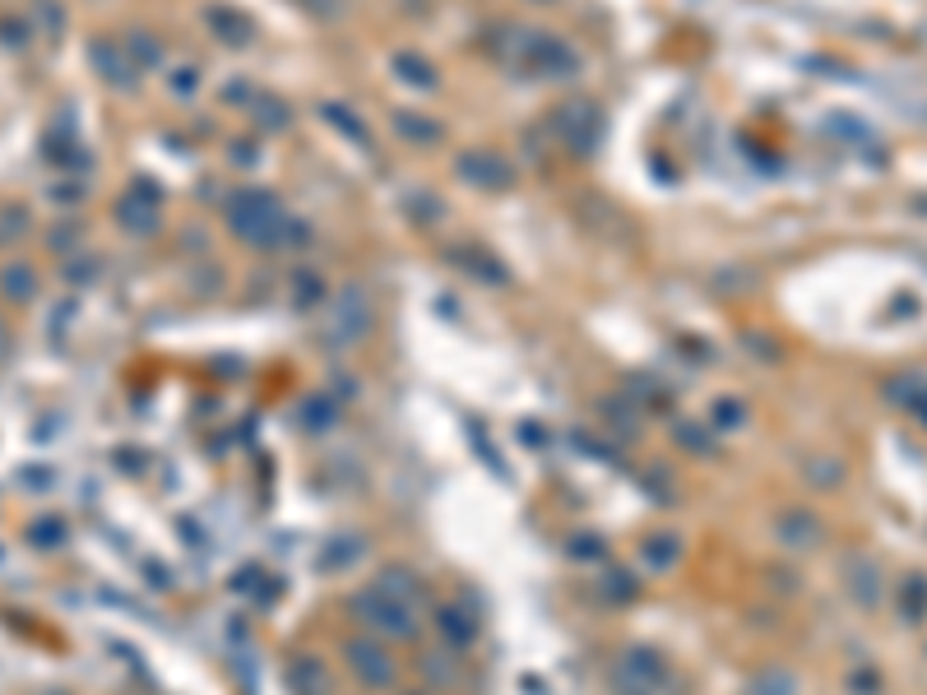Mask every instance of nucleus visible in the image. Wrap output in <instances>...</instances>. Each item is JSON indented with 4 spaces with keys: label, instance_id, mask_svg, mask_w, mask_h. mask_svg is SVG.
<instances>
[{
    "label": "nucleus",
    "instance_id": "6ab92c4d",
    "mask_svg": "<svg viewBox=\"0 0 927 695\" xmlns=\"http://www.w3.org/2000/svg\"><path fill=\"white\" fill-rule=\"evenodd\" d=\"M0 293H6L10 302H33L37 297L33 264H6V269H0Z\"/></svg>",
    "mask_w": 927,
    "mask_h": 695
},
{
    "label": "nucleus",
    "instance_id": "39448f33",
    "mask_svg": "<svg viewBox=\"0 0 927 695\" xmlns=\"http://www.w3.org/2000/svg\"><path fill=\"white\" fill-rule=\"evenodd\" d=\"M668 682H672V667H668V659L659 654V649H649V644L622 649L617 663H613L617 695H659Z\"/></svg>",
    "mask_w": 927,
    "mask_h": 695
},
{
    "label": "nucleus",
    "instance_id": "2eb2a0df",
    "mask_svg": "<svg viewBox=\"0 0 927 695\" xmlns=\"http://www.w3.org/2000/svg\"><path fill=\"white\" fill-rule=\"evenodd\" d=\"M450 260L468 264V274L483 279V283H506V264L496 260V256H487L483 246H455V251H450Z\"/></svg>",
    "mask_w": 927,
    "mask_h": 695
},
{
    "label": "nucleus",
    "instance_id": "4468645a",
    "mask_svg": "<svg viewBox=\"0 0 927 695\" xmlns=\"http://www.w3.org/2000/svg\"><path fill=\"white\" fill-rule=\"evenodd\" d=\"M209 29H214V37H223L228 42V47H241V42H251L256 37V24L251 19H246L241 10H228V6H214L209 14Z\"/></svg>",
    "mask_w": 927,
    "mask_h": 695
},
{
    "label": "nucleus",
    "instance_id": "f3484780",
    "mask_svg": "<svg viewBox=\"0 0 927 695\" xmlns=\"http://www.w3.org/2000/svg\"><path fill=\"white\" fill-rule=\"evenodd\" d=\"M779 537L788 547H817L821 543V524L811 520L807 510H788L784 520H779Z\"/></svg>",
    "mask_w": 927,
    "mask_h": 695
},
{
    "label": "nucleus",
    "instance_id": "f03ea898",
    "mask_svg": "<svg viewBox=\"0 0 927 695\" xmlns=\"http://www.w3.org/2000/svg\"><path fill=\"white\" fill-rule=\"evenodd\" d=\"M376 329V302L362 283H344L338 293L325 297V306L315 311V334L334 348V352H348L357 344H367Z\"/></svg>",
    "mask_w": 927,
    "mask_h": 695
},
{
    "label": "nucleus",
    "instance_id": "f8f14e48",
    "mask_svg": "<svg viewBox=\"0 0 927 695\" xmlns=\"http://www.w3.org/2000/svg\"><path fill=\"white\" fill-rule=\"evenodd\" d=\"M390 75L403 88H413V94H436V88H441V70L422 52H395L390 56Z\"/></svg>",
    "mask_w": 927,
    "mask_h": 695
},
{
    "label": "nucleus",
    "instance_id": "f257e3e1",
    "mask_svg": "<svg viewBox=\"0 0 927 695\" xmlns=\"http://www.w3.org/2000/svg\"><path fill=\"white\" fill-rule=\"evenodd\" d=\"M228 228L256 251H302L311 241V228L283 209L274 191H237L228 199Z\"/></svg>",
    "mask_w": 927,
    "mask_h": 695
},
{
    "label": "nucleus",
    "instance_id": "9d476101",
    "mask_svg": "<svg viewBox=\"0 0 927 695\" xmlns=\"http://www.w3.org/2000/svg\"><path fill=\"white\" fill-rule=\"evenodd\" d=\"M88 61H94V70L103 75L107 88H117V94H130V88H134V61L111 37H94V42H88Z\"/></svg>",
    "mask_w": 927,
    "mask_h": 695
},
{
    "label": "nucleus",
    "instance_id": "b1692460",
    "mask_svg": "<svg viewBox=\"0 0 927 695\" xmlns=\"http://www.w3.org/2000/svg\"><path fill=\"white\" fill-rule=\"evenodd\" d=\"M321 111H325L330 121H338V126H334L338 134H348V140H357V144H371V140H367V130H362V121L353 117V111H344V107H338V102H325Z\"/></svg>",
    "mask_w": 927,
    "mask_h": 695
},
{
    "label": "nucleus",
    "instance_id": "7ed1b4c3",
    "mask_svg": "<svg viewBox=\"0 0 927 695\" xmlns=\"http://www.w3.org/2000/svg\"><path fill=\"white\" fill-rule=\"evenodd\" d=\"M510 47L506 61L515 65L519 75H533V79H571L580 75V52L571 47L567 37H557L548 29H510Z\"/></svg>",
    "mask_w": 927,
    "mask_h": 695
},
{
    "label": "nucleus",
    "instance_id": "4be33fe9",
    "mask_svg": "<svg viewBox=\"0 0 927 695\" xmlns=\"http://www.w3.org/2000/svg\"><path fill=\"white\" fill-rule=\"evenodd\" d=\"M380 589H390L395 598H403V602H422V585H418V575L409 571V566H390V575H380Z\"/></svg>",
    "mask_w": 927,
    "mask_h": 695
},
{
    "label": "nucleus",
    "instance_id": "5701e85b",
    "mask_svg": "<svg viewBox=\"0 0 927 695\" xmlns=\"http://www.w3.org/2000/svg\"><path fill=\"white\" fill-rule=\"evenodd\" d=\"M200 84H205V75H200V65H191V61H181V65L168 70V88H172V98H181V102H191L200 94Z\"/></svg>",
    "mask_w": 927,
    "mask_h": 695
},
{
    "label": "nucleus",
    "instance_id": "473e14b6",
    "mask_svg": "<svg viewBox=\"0 0 927 695\" xmlns=\"http://www.w3.org/2000/svg\"><path fill=\"white\" fill-rule=\"evenodd\" d=\"M409 695H427V691H409Z\"/></svg>",
    "mask_w": 927,
    "mask_h": 695
},
{
    "label": "nucleus",
    "instance_id": "ddd939ff",
    "mask_svg": "<svg viewBox=\"0 0 927 695\" xmlns=\"http://www.w3.org/2000/svg\"><path fill=\"white\" fill-rule=\"evenodd\" d=\"M640 556H645V566H649L654 575H668L677 562H682V537L668 533V529L649 533V537H645V547H640Z\"/></svg>",
    "mask_w": 927,
    "mask_h": 695
},
{
    "label": "nucleus",
    "instance_id": "0eeeda50",
    "mask_svg": "<svg viewBox=\"0 0 927 695\" xmlns=\"http://www.w3.org/2000/svg\"><path fill=\"white\" fill-rule=\"evenodd\" d=\"M344 654H348V667L357 672V682H362V686H371V691L395 686L399 667H395V659H390V644H386V640H376V636L348 640V644H344Z\"/></svg>",
    "mask_w": 927,
    "mask_h": 695
},
{
    "label": "nucleus",
    "instance_id": "20e7f679",
    "mask_svg": "<svg viewBox=\"0 0 927 695\" xmlns=\"http://www.w3.org/2000/svg\"><path fill=\"white\" fill-rule=\"evenodd\" d=\"M353 612H357V621L367 626V631L376 636V640H413L418 636V612L422 608H413V602H403V598H395L390 589H380V585H371V589H362L357 598H353Z\"/></svg>",
    "mask_w": 927,
    "mask_h": 695
},
{
    "label": "nucleus",
    "instance_id": "c756f323",
    "mask_svg": "<svg viewBox=\"0 0 927 695\" xmlns=\"http://www.w3.org/2000/svg\"><path fill=\"white\" fill-rule=\"evenodd\" d=\"M338 6H344V0H306V10H315L321 19H334V14H338Z\"/></svg>",
    "mask_w": 927,
    "mask_h": 695
},
{
    "label": "nucleus",
    "instance_id": "a878e982",
    "mask_svg": "<svg viewBox=\"0 0 927 695\" xmlns=\"http://www.w3.org/2000/svg\"><path fill=\"white\" fill-rule=\"evenodd\" d=\"M747 422V409H742L737 399H719L714 403V427H742Z\"/></svg>",
    "mask_w": 927,
    "mask_h": 695
},
{
    "label": "nucleus",
    "instance_id": "a211bd4d",
    "mask_svg": "<svg viewBox=\"0 0 927 695\" xmlns=\"http://www.w3.org/2000/svg\"><path fill=\"white\" fill-rule=\"evenodd\" d=\"M288 297L298 302L302 311H321L325 306V283H321V274H311V269H298V274L288 279Z\"/></svg>",
    "mask_w": 927,
    "mask_h": 695
},
{
    "label": "nucleus",
    "instance_id": "412c9836",
    "mask_svg": "<svg viewBox=\"0 0 927 695\" xmlns=\"http://www.w3.org/2000/svg\"><path fill=\"white\" fill-rule=\"evenodd\" d=\"M121 47L130 52V61H134V65H158V61H163V42H158L149 29H130Z\"/></svg>",
    "mask_w": 927,
    "mask_h": 695
},
{
    "label": "nucleus",
    "instance_id": "423d86ee",
    "mask_svg": "<svg viewBox=\"0 0 927 695\" xmlns=\"http://www.w3.org/2000/svg\"><path fill=\"white\" fill-rule=\"evenodd\" d=\"M548 126H552L557 140L567 144V149H575V153H590L603 140V111L590 98H567L548 117Z\"/></svg>",
    "mask_w": 927,
    "mask_h": 695
},
{
    "label": "nucleus",
    "instance_id": "cd10ccee",
    "mask_svg": "<svg viewBox=\"0 0 927 695\" xmlns=\"http://www.w3.org/2000/svg\"><path fill=\"white\" fill-rule=\"evenodd\" d=\"M747 695H794V682L788 677H756Z\"/></svg>",
    "mask_w": 927,
    "mask_h": 695
},
{
    "label": "nucleus",
    "instance_id": "dca6fc26",
    "mask_svg": "<svg viewBox=\"0 0 927 695\" xmlns=\"http://www.w3.org/2000/svg\"><path fill=\"white\" fill-rule=\"evenodd\" d=\"M251 126H260L265 134H279V130L292 126V107L279 102L274 94H256L251 98Z\"/></svg>",
    "mask_w": 927,
    "mask_h": 695
},
{
    "label": "nucleus",
    "instance_id": "bb28decb",
    "mask_svg": "<svg viewBox=\"0 0 927 695\" xmlns=\"http://www.w3.org/2000/svg\"><path fill=\"white\" fill-rule=\"evenodd\" d=\"M94 279H98V260L84 256V260H71V264H65V283H94Z\"/></svg>",
    "mask_w": 927,
    "mask_h": 695
},
{
    "label": "nucleus",
    "instance_id": "aec40b11",
    "mask_svg": "<svg viewBox=\"0 0 927 695\" xmlns=\"http://www.w3.org/2000/svg\"><path fill=\"white\" fill-rule=\"evenodd\" d=\"M395 130L409 144H436L441 140V126L432 117H418V111H395Z\"/></svg>",
    "mask_w": 927,
    "mask_h": 695
},
{
    "label": "nucleus",
    "instance_id": "2f4dec72",
    "mask_svg": "<svg viewBox=\"0 0 927 695\" xmlns=\"http://www.w3.org/2000/svg\"><path fill=\"white\" fill-rule=\"evenodd\" d=\"M6 348H10V329H6V321H0V357H6Z\"/></svg>",
    "mask_w": 927,
    "mask_h": 695
},
{
    "label": "nucleus",
    "instance_id": "6e6552de",
    "mask_svg": "<svg viewBox=\"0 0 927 695\" xmlns=\"http://www.w3.org/2000/svg\"><path fill=\"white\" fill-rule=\"evenodd\" d=\"M455 176L464 186H473V191H510L515 186V167L502 159V153H492V149L460 153Z\"/></svg>",
    "mask_w": 927,
    "mask_h": 695
},
{
    "label": "nucleus",
    "instance_id": "1a4fd4ad",
    "mask_svg": "<svg viewBox=\"0 0 927 695\" xmlns=\"http://www.w3.org/2000/svg\"><path fill=\"white\" fill-rule=\"evenodd\" d=\"M117 222H121L130 237H153L158 222H163V199H158V191H153L149 182H140L134 191H126L121 205H117Z\"/></svg>",
    "mask_w": 927,
    "mask_h": 695
},
{
    "label": "nucleus",
    "instance_id": "9b49d317",
    "mask_svg": "<svg viewBox=\"0 0 927 695\" xmlns=\"http://www.w3.org/2000/svg\"><path fill=\"white\" fill-rule=\"evenodd\" d=\"M436 636L450 654H468L478 644V617H468L460 602H445V608H436Z\"/></svg>",
    "mask_w": 927,
    "mask_h": 695
},
{
    "label": "nucleus",
    "instance_id": "393cba45",
    "mask_svg": "<svg viewBox=\"0 0 927 695\" xmlns=\"http://www.w3.org/2000/svg\"><path fill=\"white\" fill-rule=\"evenodd\" d=\"M24 228H29V214L19 209V205H10V209H0V246H6V241H14L19 232H24Z\"/></svg>",
    "mask_w": 927,
    "mask_h": 695
},
{
    "label": "nucleus",
    "instance_id": "c85d7f7f",
    "mask_svg": "<svg viewBox=\"0 0 927 695\" xmlns=\"http://www.w3.org/2000/svg\"><path fill=\"white\" fill-rule=\"evenodd\" d=\"M228 159H233V167H256V163H251V159H256V144H251V140H246V144L237 140V144L228 149Z\"/></svg>",
    "mask_w": 927,
    "mask_h": 695
},
{
    "label": "nucleus",
    "instance_id": "7c9ffc66",
    "mask_svg": "<svg viewBox=\"0 0 927 695\" xmlns=\"http://www.w3.org/2000/svg\"><path fill=\"white\" fill-rule=\"evenodd\" d=\"M56 246H61V251H71V246H75V228H61V232H52V251H56Z\"/></svg>",
    "mask_w": 927,
    "mask_h": 695
}]
</instances>
